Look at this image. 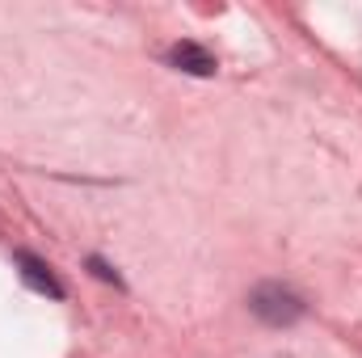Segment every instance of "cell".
I'll list each match as a JSON object with an SVG mask.
<instances>
[{
	"label": "cell",
	"mask_w": 362,
	"mask_h": 358,
	"mask_svg": "<svg viewBox=\"0 0 362 358\" xmlns=\"http://www.w3.org/2000/svg\"><path fill=\"white\" fill-rule=\"evenodd\" d=\"M169 64H173L177 72H189V76H215V55L202 51L198 42H177V47L169 51Z\"/></svg>",
	"instance_id": "obj_3"
},
{
	"label": "cell",
	"mask_w": 362,
	"mask_h": 358,
	"mask_svg": "<svg viewBox=\"0 0 362 358\" xmlns=\"http://www.w3.org/2000/svg\"><path fill=\"white\" fill-rule=\"evenodd\" d=\"M249 308H253V316H262L266 325H291V321H299V316H303L299 295H295V291H286V287H278V282L257 287V291L249 295Z\"/></svg>",
	"instance_id": "obj_1"
},
{
	"label": "cell",
	"mask_w": 362,
	"mask_h": 358,
	"mask_svg": "<svg viewBox=\"0 0 362 358\" xmlns=\"http://www.w3.org/2000/svg\"><path fill=\"white\" fill-rule=\"evenodd\" d=\"M89 266H93V270H97V278H105V282H118V274H114V270L105 266V262H101V258H93Z\"/></svg>",
	"instance_id": "obj_4"
},
{
	"label": "cell",
	"mask_w": 362,
	"mask_h": 358,
	"mask_svg": "<svg viewBox=\"0 0 362 358\" xmlns=\"http://www.w3.org/2000/svg\"><path fill=\"white\" fill-rule=\"evenodd\" d=\"M17 262V270H21V282L30 287V291H38V295H51V299H64V287H59V278L51 274V266L42 262V258H34V253H17L13 258Z\"/></svg>",
	"instance_id": "obj_2"
}]
</instances>
